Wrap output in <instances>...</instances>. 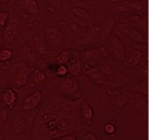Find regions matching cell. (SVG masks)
I'll use <instances>...</instances> for the list:
<instances>
[{
	"label": "cell",
	"instance_id": "20",
	"mask_svg": "<svg viewBox=\"0 0 149 140\" xmlns=\"http://www.w3.org/2000/svg\"><path fill=\"white\" fill-rule=\"evenodd\" d=\"M19 6L29 14H36L39 12V4L36 0H19Z\"/></svg>",
	"mask_w": 149,
	"mask_h": 140
},
{
	"label": "cell",
	"instance_id": "18",
	"mask_svg": "<svg viewBox=\"0 0 149 140\" xmlns=\"http://www.w3.org/2000/svg\"><path fill=\"white\" fill-rule=\"evenodd\" d=\"M86 75L89 78V80L95 85L102 86V85L106 84L107 78L103 75L97 64L95 66L88 67L86 71Z\"/></svg>",
	"mask_w": 149,
	"mask_h": 140
},
{
	"label": "cell",
	"instance_id": "23",
	"mask_svg": "<svg viewBox=\"0 0 149 140\" xmlns=\"http://www.w3.org/2000/svg\"><path fill=\"white\" fill-rule=\"evenodd\" d=\"M14 55V50L11 47L0 49V64H6L11 62Z\"/></svg>",
	"mask_w": 149,
	"mask_h": 140
},
{
	"label": "cell",
	"instance_id": "22",
	"mask_svg": "<svg viewBox=\"0 0 149 140\" xmlns=\"http://www.w3.org/2000/svg\"><path fill=\"white\" fill-rule=\"evenodd\" d=\"M128 24L133 28L136 29L137 30L145 33V30H147V22L143 18L138 15H132L128 19Z\"/></svg>",
	"mask_w": 149,
	"mask_h": 140
},
{
	"label": "cell",
	"instance_id": "8",
	"mask_svg": "<svg viewBox=\"0 0 149 140\" xmlns=\"http://www.w3.org/2000/svg\"><path fill=\"white\" fill-rule=\"evenodd\" d=\"M117 31L131 42L144 44L147 41V39L144 36V33H142L141 31L131 26L127 23L119 24L117 26Z\"/></svg>",
	"mask_w": 149,
	"mask_h": 140
},
{
	"label": "cell",
	"instance_id": "25",
	"mask_svg": "<svg viewBox=\"0 0 149 140\" xmlns=\"http://www.w3.org/2000/svg\"><path fill=\"white\" fill-rule=\"evenodd\" d=\"M34 82L37 85H40L46 80V74L42 70L36 68L34 70Z\"/></svg>",
	"mask_w": 149,
	"mask_h": 140
},
{
	"label": "cell",
	"instance_id": "19",
	"mask_svg": "<svg viewBox=\"0 0 149 140\" xmlns=\"http://www.w3.org/2000/svg\"><path fill=\"white\" fill-rule=\"evenodd\" d=\"M19 55L20 58L19 60L27 63L31 66L34 65L36 62V55L34 54V50L29 45H24L21 47L19 51Z\"/></svg>",
	"mask_w": 149,
	"mask_h": 140
},
{
	"label": "cell",
	"instance_id": "13",
	"mask_svg": "<svg viewBox=\"0 0 149 140\" xmlns=\"http://www.w3.org/2000/svg\"><path fill=\"white\" fill-rule=\"evenodd\" d=\"M8 124L13 134L15 135H21L26 130L27 121L20 115L13 114L9 118Z\"/></svg>",
	"mask_w": 149,
	"mask_h": 140
},
{
	"label": "cell",
	"instance_id": "16",
	"mask_svg": "<svg viewBox=\"0 0 149 140\" xmlns=\"http://www.w3.org/2000/svg\"><path fill=\"white\" fill-rule=\"evenodd\" d=\"M80 118L83 125H91L94 118V111L86 100L82 99L80 103Z\"/></svg>",
	"mask_w": 149,
	"mask_h": 140
},
{
	"label": "cell",
	"instance_id": "35",
	"mask_svg": "<svg viewBox=\"0 0 149 140\" xmlns=\"http://www.w3.org/2000/svg\"><path fill=\"white\" fill-rule=\"evenodd\" d=\"M4 43H5V41H4V39H3V37H0V49H1L2 47L3 46Z\"/></svg>",
	"mask_w": 149,
	"mask_h": 140
},
{
	"label": "cell",
	"instance_id": "3",
	"mask_svg": "<svg viewBox=\"0 0 149 140\" xmlns=\"http://www.w3.org/2000/svg\"><path fill=\"white\" fill-rule=\"evenodd\" d=\"M6 81L15 89L25 87L32 74V66L19 60L11 63L5 70Z\"/></svg>",
	"mask_w": 149,
	"mask_h": 140
},
{
	"label": "cell",
	"instance_id": "21",
	"mask_svg": "<svg viewBox=\"0 0 149 140\" xmlns=\"http://www.w3.org/2000/svg\"><path fill=\"white\" fill-rule=\"evenodd\" d=\"M45 46L46 45L44 39V34L39 33L36 34L34 38V46L40 56H45L47 55Z\"/></svg>",
	"mask_w": 149,
	"mask_h": 140
},
{
	"label": "cell",
	"instance_id": "7",
	"mask_svg": "<svg viewBox=\"0 0 149 140\" xmlns=\"http://www.w3.org/2000/svg\"><path fill=\"white\" fill-rule=\"evenodd\" d=\"M107 53L104 46H100L99 47H89L84 49L82 52V57L85 60L86 64L89 66H95L100 61L101 59L107 57Z\"/></svg>",
	"mask_w": 149,
	"mask_h": 140
},
{
	"label": "cell",
	"instance_id": "1",
	"mask_svg": "<svg viewBox=\"0 0 149 140\" xmlns=\"http://www.w3.org/2000/svg\"><path fill=\"white\" fill-rule=\"evenodd\" d=\"M74 117L60 116L41 109L34 121L32 140H54L70 134L74 127Z\"/></svg>",
	"mask_w": 149,
	"mask_h": 140
},
{
	"label": "cell",
	"instance_id": "29",
	"mask_svg": "<svg viewBox=\"0 0 149 140\" xmlns=\"http://www.w3.org/2000/svg\"><path fill=\"white\" fill-rule=\"evenodd\" d=\"M9 14L7 11H1L0 12V31L4 29V27L8 20Z\"/></svg>",
	"mask_w": 149,
	"mask_h": 140
},
{
	"label": "cell",
	"instance_id": "12",
	"mask_svg": "<svg viewBox=\"0 0 149 140\" xmlns=\"http://www.w3.org/2000/svg\"><path fill=\"white\" fill-rule=\"evenodd\" d=\"M43 99H44V96L42 92L40 90L36 89L26 97V98L23 102L21 109L27 112L33 111L40 105V103L43 102Z\"/></svg>",
	"mask_w": 149,
	"mask_h": 140
},
{
	"label": "cell",
	"instance_id": "6",
	"mask_svg": "<svg viewBox=\"0 0 149 140\" xmlns=\"http://www.w3.org/2000/svg\"><path fill=\"white\" fill-rule=\"evenodd\" d=\"M99 28L92 27L81 29L74 38V44L77 47L83 49L93 46L98 41Z\"/></svg>",
	"mask_w": 149,
	"mask_h": 140
},
{
	"label": "cell",
	"instance_id": "9",
	"mask_svg": "<svg viewBox=\"0 0 149 140\" xmlns=\"http://www.w3.org/2000/svg\"><path fill=\"white\" fill-rule=\"evenodd\" d=\"M20 30L19 20L16 16L8 17L7 24L3 29V39L7 43H14L16 41Z\"/></svg>",
	"mask_w": 149,
	"mask_h": 140
},
{
	"label": "cell",
	"instance_id": "24",
	"mask_svg": "<svg viewBox=\"0 0 149 140\" xmlns=\"http://www.w3.org/2000/svg\"><path fill=\"white\" fill-rule=\"evenodd\" d=\"M71 12L73 13V15L75 17V19L81 20L82 22H88L90 20V15L88 13L81 8H73Z\"/></svg>",
	"mask_w": 149,
	"mask_h": 140
},
{
	"label": "cell",
	"instance_id": "14",
	"mask_svg": "<svg viewBox=\"0 0 149 140\" xmlns=\"http://www.w3.org/2000/svg\"><path fill=\"white\" fill-rule=\"evenodd\" d=\"M1 100L6 107L10 109L14 108L18 102V94L16 89L12 87L3 88L1 91Z\"/></svg>",
	"mask_w": 149,
	"mask_h": 140
},
{
	"label": "cell",
	"instance_id": "31",
	"mask_svg": "<svg viewBox=\"0 0 149 140\" xmlns=\"http://www.w3.org/2000/svg\"><path fill=\"white\" fill-rule=\"evenodd\" d=\"M6 82V73L5 70L0 66V87H2Z\"/></svg>",
	"mask_w": 149,
	"mask_h": 140
},
{
	"label": "cell",
	"instance_id": "11",
	"mask_svg": "<svg viewBox=\"0 0 149 140\" xmlns=\"http://www.w3.org/2000/svg\"><path fill=\"white\" fill-rule=\"evenodd\" d=\"M143 57H144V52L139 50L138 48L136 47L126 48L124 62H126V64L130 68H136L141 64Z\"/></svg>",
	"mask_w": 149,
	"mask_h": 140
},
{
	"label": "cell",
	"instance_id": "15",
	"mask_svg": "<svg viewBox=\"0 0 149 140\" xmlns=\"http://www.w3.org/2000/svg\"><path fill=\"white\" fill-rule=\"evenodd\" d=\"M116 22L113 20H103L101 26L99 28V37H98V45L102 46L106 40L109 38V36L111 34L113 29L115 28Z\"/></svg>",
	"mask_w": 149,
	"mask_h": 140
},
{
	"label": "cell",
	"instance_id": "27",
	"mask_svg": "<svg viewBox=\"0 0 149 140\" xmlns=\"http://www.w3.org/2000/svg\"><path fill=\"white\" fill-rule=\"evenodd\" d=\"M71 52H72V50L70 49H65L63 51H61V53L59 54V55L57 56V63L66 65L68 60L71 55Z\"/></svg>",
	"mask_w": 149,
	"mask_h": 140
},
{
	"label": "cell",
	"instance_id": "32",
	"mask_svg": "<svg viewBox=\"0 0 149 140\" xmlns=\"http://www.w3.org/2000/svg\"><path fill=\"white\" fill-rule=\"evenodd\" d=\"M81 140H97V138H96V136L94 134L88 133V134H85Z\"/></svg>",
	"mask_w": 149,
	"mask_h": 140
},
{
	"label": "cell",
	"instance_id": "28",
	"mask_svg": "<svg viewBox=\"0 0 149 140\" xmlns=\"http://www.w3.org/2000/svg\"><path fill=\"white\" fill-rule=\"evenodd\" d=\"M55 75L59 76L60 78H63L68 75H70L67 66L64 64H58L55 70Z\"/></svg>",
	"mask_w": 149,
	"mask_h": 140
},
{
	"label": "cell",
	"instance_id": "4",
	"mask_svg": "<svg viewBox=\"0 0 149 140\" xmlns=\"http://www.w3.org/2000/svg\"><path fill=\"white\" fill-rule=\"evenodd\" d=\"M103 46L108 56H111L113 60L120 63H123L125 61L126 46L119 36L111 34Z\"/></svg>",
	"mask_w": 149,
	"mask_h": 140
},
{
	"label": "cell",
	"instance_id": "2",
	"mask_svg": "<svg viewBox=\"0 0 149 140\" xmlns=\"http://www.w3.org/2000/svg\"><path fill=\"white\" fill-rule=\"evenodd\" d=\"M82 98L79 100H71L61 95H51L46 97L43 109L60 115L74 117L77 108L80 107Z\"/></svg>",
	"mask_w": 149,
	"mask_h": 140
},
{
	"label": "cell",
	"instance_id": "10",
	"mask_svg": "<svg viewBox=\"0 0 149 140\" xmlns=\"http://www.w3.org/2000/svg\"><path fill=\"white\" fill-rule=\"evenodd\" d=\"M43 34L45 45L48 46L61 47L65 43V37L63 34L55 27H47Z\"/></svg>",
	"mask_w": 149,
	"mask_h": 140
},
{
	"label": "cell",
	"instance_id": "36",
	"mask_svg": "<svg viewBox=\"0 0 149 140\" xmlns=\"http://www.w3.org/2000/svg\"><path fill=\"white\" fill-rule=\"evenodd\" d=\"M8 2V0H0V3L1 4H6Z\"/></svg>",
	"mask_w": 149,
	"mask_h": 140
},
{
	"label": "cell",
	"instance_id": "33",
	"mask_svg": "<svg viewBox=\"0 0 149 140\" xmlns=\"http://www.w3.org/2000/svg\"><path fill=\"white\" fill-rule=\"evenodd\" d=\"M60 140H77V139H76V137L74 135H73V134H68L61 137V139Z\"/></svg>",
	"mask_w": 149,
	"mask_h": 140
},
{
	"label": "cell",
	"instance_id": "30",
	"mask_svg": "<svg viewBox=\"0 0 149 140\" xmlns=\"http://www.w3.org/2000/svg\"><path fill=\"white\" fill-rule=\"evenodd\" d=\"M104 131H105L106 134H109V135L113 134L116 131V127L115 126H114V124H112V123H107L105 124V126H104Z\"/></svg>",
	"mask_w": 149,
	"mask_h": 140
},
{
	"label": "cell",
	"instance_id": "26",
	"mask_svg": "<svg viewBox=\"0 0 149 140\" xmlns=\"http://www.w3.org/2000/svg\"><path fill=\"white\" fill-rule=\"evenodd\" d=\"M7 109H0V132H5L8 124Z\"/></svg>",
	"mask_w": 149,
	"mask_h": 140
},
{
	"label": "cell",
	"instance_id": "5",
	"mask_svg": "<svg viewBox=\"0 0 149 140\" xmlns=\"http://www.w3.org/2000/svg\"><path fill=\"white\" fill-rule=\"evenodd\" d=\"M59 95L64 96L71 100H79L81 98L79 81L75 76L68 75L61 78L59 87Z\"/></svg>",
	"mask_w": 149,
	"mask_h": 140
},
{
	"label": "cell",
	"instance_id": "17",
	"mask_svg": "<svg viewBox=\"0 0 149 140\" xmlns=\"http://www.w3.org/2000/svg\"><path fill=\"white\" fill-rule=\"evenodd\" d=\"M68 68L69 74L73 76H78L81 73L82 66L81 62V58L79 54L76 51L71 52V55L68 60L67 63L65 65Z\"/></svg>",
	"mask_w": 149,
	"mask_h": 140
},
{
	"label": "cell",
	"instance_id": "34",
	"mask_svg": "<svg viewBox=\"0 0 149 140\" xmlns=\"http://www.w3.org/2000/svg\"><path fill=\"white\" fill-rule=\"evenodd\" d=\"M0 140H9L5 132H0Z\"/></svg>",
	"mask_w": 149,
	"mask_h": 140
}]
</instances>
